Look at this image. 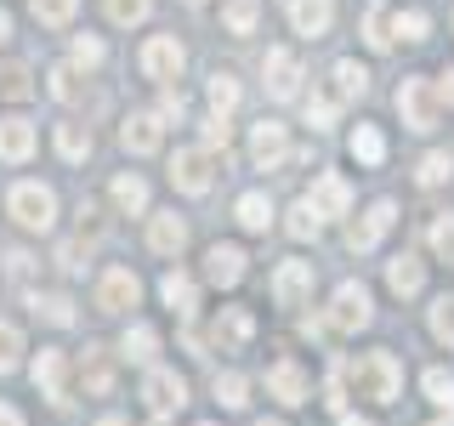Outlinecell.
<instances>
[{
	"label": "cell",
	"instance_id": "obj_44",
	"mask_svg": "<svg viewBox=\"0 0 454 426\" xmlns=\"http://www.w3.org/2000/svg\"><path fill=\"white\" fill-rule=\"evenodd\" d=\"M18 352H23L18 324H0V375H6V369H18Z\"/></svg>",
	"mask_w": 454,
	"mask_h": 426
},
{
	"label": "cell",
	"instance_id": "obj_48",
	"mask_svg": "<svg viewBox=\"0 0 454 426\" xmlns=\"http://www.w3.org/2000/svg\"><path fill=\"white\" fill-rule=\"evenodd\" d=\"M364 40H369L375 51H387V46H392V35H387V18H380V12H369V18H364Z\"/></svg>",
	"mask_w": 454,
	"mask_h": 426
},
{
	"label": "cell",
	"instance_id": "obj_5",
	"mask_svg": "<svg viewBox=\"0 0 454 426\" xmlns=\"http://www.w3.org/2000/svg\"><path fill=\"white\" fill-rule=\"evenodd\" d=\"M170 182H176V193H210V182H216V154L210 148H176L170 154Z\"/></svg>",
	"mask_w": 454,
	"mask_h": 426
},
{
	"label": "cell",
	"instance_id": "obj_17",
	"mask_svg": "<svg viewBox=\"0 0 454 426\" xmlns=\"http://www.w3.org/2000/svg\"><path fill=\"white\" fill-rule=\"evenodd\" d=\"M255 335V319L245 307H222V319L210 324V347H222V352H233V347H245V341Z\"/></svg>",
	"mask_w": 454,
	"mask_h": 426
},
{
	"label": "cell",
	"instance_id": "obj_35",
	"mask_svg": "<svg viewBox=\"0 0 454 426\" xmlns=\"http://www.w3.org/2000/svg\"><path fill=\"white\" fill-rule=\"evenodd\" d=\"M216 398H222V409H245L250 404V381L239 375V369H222V375H216Z\"/></svg>",
	"mask_w": 454,
	"mask_h": 426
},
{
	"label": "cell",
	"instance_id": "obj_33",
	"mask_svg": "<svg viewBox=\"0 0 454 426\" xmlns=\"http://www.w3.org/2000/svg\"><path fill=\"white\" fill-rule=\"evenodd\" d=\"M352 160L380 165V160H387V137H380L375 125H358V131H352Z\"/></svg>",
	"mask_w": 454,
	"mask_h": 426
},
{
	"label": "cell",
	"instance_id": "obj_41",
	"mask_svg": "<svg viewBox=\"0 0 454 426\" xmlns=\"http://www.w3.org/2000/svg\"><path fill=\"white\" fill-rule=\"evenodd\" d=\"M28 6H35V18H40V23L63 28L68 18H74V6H80V0H28Z\"/></svg>",
	"mask_w": 454,
	"mask_h": 426
},
{
	"label": "cell",
	"instance_id": "obj_37",
	"mask_svg": "<svg viewBox=\"0 0 454 426\" xmlns=\"http://www.w3.org/2000/svg\"><path fill=\"white\" fill-rule=\"evenodd\" d=\"M387 28H392V40H397V35H403V40H426V28H432V18H426V12L415 6V12H397V18H392Z\"/></svg>",
	"mask_w": 454,
	"mask_h": 426
},
{
	"label": "cell",
	"instance_id": "obj_1",
	"mask_svg": "<svg viewBox=\"0 0 454 426\" xmlns=\"http://www.w3.org/2000/svg\"><path fill=\"white\" fill-rule=\"evenodd\" d=\"M352 387H358V398H369V404H392V398L403 392V364H397L392 352H364V359L352 364Z\"/></svg>",
	"mask_w": 454,
	"mask_h": 426
},
{
	"label": "cell",
	"instance_id": "obj_42",
	"mask_svg": "<svg viewBox=\"0 0 454 426\" xmlns=\"http://www.w3.org/2000/svg\"><path fill=\"white\" fill-rule=\"evenodd\" d=\"M153 12V0H108V18L120 23V28H131V23H142Z\"/></svg>",
	"mask_w": 454,
	"mask_h": 426
},
{
	"label": "cell",
	"instance_id": "obj_24",
	"mask_svg": "<svg viewBox=\"0 0 454 426\" xmlns=\"http://www.w3.org/2000/svg\"><path fill=\"white\" fill-rule=\"evenodd\" d=\"M233 217H239L245 233H267V227H273V199H267V193H245L233 205Z\"/></svg>",
	"mask_w": 454,
	"mask_h": 426
},
{
	"label": "cell",
	"instance_id": "obj_55",
	"mask_svg": "<svg viewBox=\"0 0 454 426\" xmlns=\"http://www.w3.org/2000/svg\"><path fill=\"white\" fill-rule=\"evenodd\" d=\"M340 426H369V421H358V415H347V421H340Z\"/></svg>",
	"mask_w": 454,
	"mask_h": 426
},
{
	"label": "cell",
	"instance_id": "obj_15",
	"mask_svg": "<svg viewBox=\"0 0 454 426\" xmlns=\"http://www.w3.org/2000/svg\"><path fill=\"white\" fill-rule=\"evenodd\" d=\"M267 392L278 398V404H307V369L295 364V359H278L273 369H267Z\"/></svg>",
	"mask_w": 454,
	"mask_h": 426
},
{
	"label": "cell",
	"instance_id": "obj_46",
	"mask_svg": "<svg viewBox=\"0 0 454 426\" xmlns=\"http://www.w3.org/2000/svg\"><path fill=\"white\" fill-rule=\"evenodd\" d=\"M307 125H312V131L335 125V103H330V97H307Z\"/></svg>",
	"mask_w": 454,
	"mask_h": 426
},
{
	"label": "cell",
	"instance_id": "obj_32",
	"mask_svg": "<svg viewBox=\"0 0 454 426\" xmlns=\"http://www.w3.org/2000/svg\"><path fill=\"white\" fill-rule=\"evenodd\" d=\"M420 387H426V398H432V404H437V409H443V415L454 421V375H449V369H426V375H420Z\"/></svg>",
	"mask_w": 454,
	"mask_h": 426
},
{
	"label": "cell",
	"instance_id": "obj_39",
	"mask_svg": "<svg viewBox=\"0 0 454 426\" xmlns=\"http://www.w3.org/2000/svg\"><path fill=\"white\" fill-rule=\"evenodd\" d=\"M28 91H35V85H28V68H23V63H6V68H0V97L23 103Z\"/></svg>",
	"mask_w": 454,
	"mask_h": 426
},
{
	"label": "cell",
	"instance_id": "obj_51",
	"mask_svg": "<svg viewBox=\"0 0 454 426\" xmlns=\"http://www.w3.org/2000/svg\"><path fill=\"white\" fill-rule=\"evenodd\" d=\"M437 97H443V103L454 108V68H449V75H443V80H437Z\"/></svg>",
	"mask_w": 454,
	"mask_h": 426
},
{
	"label": "cell",
	"instance_id": "obj_45",
	"mask_svg": "<svg viewBox=\"0 0 454 426\" xmlns=\"http://www.w3.org/2000/svg\"><path fill=\"white\" fill-rule=\"evenodd\" d=\"M284 227H290V239H318V217L307 210V199L290 205V222H284Z\"/></svg>",
	"mask_w": 454,
	"mask_h": 426
},
{
	"label": "cell",
	"instance_id": "obj_49",
	"mask_svg": "<svg viewBox=\"0 0 454 426\" xmlns=\"http://www.w3.org/2000/svg\"><path fill=\"white\" fill-rule=\"evenodd\" d=\"M57 267H63V273H80L85 267V239H68V245L57 250Z\"/></svg>",
	"mask_w": 454,
	"mask_h": 426
},
{
	"label": "cell",
	"instance_id": "obj_14",
	"mask_svg": "<svg viewBox=\"0 0 454 426\" xmlns=\"http://www.w3.org/2000/svg\"><path fill=\"white\" fill-rule=\"evenodd\" d=\"M312 262H278V273H273V302L278 307H301L307 296H312Z\"/></svg>",
	"mask_w": 454,
	"mask_h": 426
},
{
	"label": "cell",
	"instance_id": "obj_29",
	"mask_svg": "<svg viewBox=\"0 0 454 426\" xmlns=\"http://www.w3.org/2000/svg\"><path fill=\"white\" fill-rule=\"evenodd\" d=\"M335 91L347 97V103H352V97H364V91H369V68L358 63V57H340V63H335Z\"/></svg>",
	"mask_w": 454,
	"mask_h": 426
},
{
	"label": "cell",
	"instance_id": "obj_28",
	"mask_svg": "<svg viewBox=\"0 0 454 426\" xmlns=\"http://www.w3.org/2000/svg\"><path fill=\"white\" fill-rule=\"evenodd\" d=\"M153 352H160V330H153V324H131V330H125V359L153 364Z\"/></svg>",
	"mask_w": 454,
	"mask_h": 426
},
{
	"label": "cell",
	"instance_id": "obj_40",
	"mask_svg": "<svg viewBox=\"0 0 454 426\" xmlns=\"http://www.w3.org/2000/svg\"><path fill=\"white\" fill-rule=\"evenodd\" d=\"M51 97H63V103H80L85 97V85H80V68H51Z\"/></svg>",
	"mask_w": 454,
	"mask_h": 426
},
{
	"label": "cell",
	"instance_id": "obj_23",
	"mask_svg": "<svg viewBox=\"0 0 454 426\" xmlns=\"http://www.w3.org/2000/svg\"><path fill=\"white\" fill-rule=\"evenodd\" d=\"M160 296H165V307H170V312L193 319V307H199V284H193L188 273H165V279H160Z\"/></svg>",
	"mask_w": 454,
	"mask_h": 426
},
{
	"label": "cell",
	"instance_id": "obj_53",
	"mask_svg": "<svg viewBox=\"0 0 454 426\" xmlns=\"http://www.w3.org/2000/svg\"><path fill=\"white\" fill-rule=\"evenodd\" d=\"M6 40H12V12L0 6V46H6Z\"/></svg>",
	"mask_w": 454,
	"mask_h": 426
},
{
	"label": "cell",
	"instance_id": "obj_47",
	"mask_svg": "<svg viewBox=\"0 0 454 426\" xmlns=\"http://www.w3.org/2000/svg\"><path fill=\"white\" fill-rule=\"evenodd\" d=\"M432 250L454 262V217H437V222H432Z\"/></svg>",
	"mask_w": 454,
	"mask_h": 426
},
{
	"label": "cell",
	"instance_id": "obj_6",
	"mask_svg": "<svg viewBox=\"0 0 454 426\" xmlns=\"http://www.w3.org/2000/svg\"><path fill=\"white\" fill-rule=\"evenodd\" d=\"M142 398H148V409L165 421V415H176V409L188 404V381H182L176 369H160V364H153L148 375H142Z\"/></svg>",
	"mask_w": 454,
	"mask_h": 426
},
{
	"label": "cell",
	"instance_id": "obj_56",
	"mask_svg": "<svg viewBox=\"0 0 454 426\" xmlns=\"http://www.w3.org/2000/svg\"><path fill=\"white\" fill-rule=\"evenodd\" d=\"M255 426H284V421H255Z\"/></svg>",
	"mask_w": 454,
	"mask_h": 426
},
{
	"label": "cell",
	"instance_id": "obj_11",
	"mask_svg": "<svg viewBox=\"0 0 454 426\" xmlns=\"http://www.w3.org/2000/svg\"><path fill=\"white\" fill-rule=\"evenodd\" d=\"M35 387H40V398H51L57 409L68 404V352L40 347V359H35Z\"/></svg>",
	"mask_w": 454,
	"mask_h": 426
},
{
	"label": "cell",
	"instance_id": "obj_31",
	"mask_svg": "<svg viewBox=\"0 0 454 426\" xmlns=\"http://www.w3.org/2000/svg\"><path fill=\"white\" fill-rule=\"evenodd\" d=\"M205 97H210V114H216V120H227V114L239 108V80H233V75H210Z\"/></svg>",
	"mask_w": 454,
	"mask_h": 426
},
{
	"label": "cell",
	"instance_id": "obj_27",
	"mask_svg": "<svg viewBox=\"0 0 454 426\" xmlns=\"http://www.w3.org/2000/svg\"><path fill=\"white\" fill-rule=\"evenodd\" d=\"M255 18H262V0H227L222 6V23H227V35H255Z\"/></svg>",
	"mask_w": 454,
	"mask_h": 426
},
{
	"label": "cell",
	"instance_id": "obj_54",
	"mask_svg": "<svg viewBox=\"0 0 454 426\" xmlns=\"http://www.w3.org/2000/svg\"><path fill=\"white\" fill-rule=\"evenodd\" d=\"M97 426H131V421H120V415H103V421H97Z\"/></svg>",
	"mask_w": 454,
	"mask_h": 426
},
{
	"label": "cell",
	"instance_id": "obj_4",
	"mask_svg": "<svg viewBox=\"0 0 454 426\" xmlns=\"http://www.w3.org/2000/svg\"><path fill=\"white\" fill-rule=\"evenodd\" d=\"M375 324V307H369V290L364 284H340L335 290V302H330V312H324V330H335V335H352V330H369Z\"/></svg>",
	"mask_w": 454,
	"mask_h": 426
},
{
	"label": "cell",
	"instance_id": "obj_43",
	"mask_svg": "<svg viewBox=\"0 0 454 426\" xmlns=\"http://www.w3.org/2000/svg\"><path fill=\"white\" fill-rule=\"evenodd\" d=\"M103 57H108V46L97 35H74V63H68V68H97Z\"/></svg>",
	"mask_w": 454,
	"mask_h": 426
},
{
	"label": "cell",
	"instance_id": "obj_57",
	"mask_svg": "<svg viewBox=\"0 0 454 426\" xmlns=\"http://www.w3.org/2000/svg\"><path fill=\"white\" fill-rule=\"evenodd\" d=\"M188 6H199V0H188Z\"/></svg>",
	"mask_w": 454,
	"mask_h": 426
},
{
	"label": "cell",
	"instance_id": "obj_34",
	"mask_svg": "<svg viewBox=\"0 0 454 426\" xmlns=\"http://www.w3.org/2000/svg\"><path fill=\"white\" fill-rule=\"evenodd\" d=\"M57 154H63L68 165H80L85 154H91V131H85V125H57Z\"/></svg>",
	"mask_w": 454,
	"mask_h": 426
},
{
	"label": "cell",
	"instance_id": "obj_59",
	"mask_svg": "<svg viewBox=\"0 0 454 426\" xmlns=\"http://www.w3.org/2000/svg\"><path fill=\"white\" fill-rule=\"evenodd\" d=\"M205 426H210V421H205Z\"/></svg>",
	"mask_w": 454,
	"mask_h": 426
},
{
	"label": "cell",
	"instance_id": "obj_3",
	"mask_svg": "<svg viewBox=\"0 0 454 426\" xmlns=\"http://www.w3.org/2000/svg\"><path fill=\"white\" fill-rule=\"evenodd\" d=\"M397 114H403L409 131H437V120H443V97H437L432 80H403V85H397Z\"/></svg>",
	"mask_w": 454,
	"mask_h": 426
},
{
	"label": "cell",
	"instance_id": "obj_8",
	"mask_svg": "<svg viewBox=\"0 0 454 426\" xmlns=\"http://www.w3.org/2000/svg\"><path fill=\"white\" fill-rule=\"evenodd\" d=\"M392 222H397V205H392V199H375V205H369L364 217H358V222L347 227V245L358 250V256H364V250H375L380 239L392 233Z\"/></svg>",
	"mask_w": 454,
	"mask_h": 426
},
{
	"label": "cell",
	"instance_id": "obj_36",
	"mask_svg": "<svg viewBox=\"0 0 454 426\" xmlns=\"http://www.w3.org/2000/svg\"><path fill=\"white\" fill-rule=\"evenodd\" d=\"M449 177H454V160H449V154H426L420 170H415V182H420V188H443Z\"/></svg>",
	"mask_w": 454,
	"mask_h": 426
},
{
	"label": "cell",
	"instance_id": "obj_38",
	"mask_svg": "<svg viewBox=\"0 0 454 426\" xmlns=\"http://www.w3.org/2000/svg\"><path fill=\"white\" fill-rule=\"evenodd\" d=\"M432 335L443 341V347H454V296H437L432 302Z\"/></svg>",
	"mask_w": 454,
	"mask_h": 426
},
{
	"label": "cell",
	"instance_id": "obj_58",
	"mask_svg": "<svg viewBox=\"0 0 454 426\" xmlns=\"http://www.w3.org/2000/svg\"><path fill=\"white\" fill-rule=\"evenodd\" d=\"M160 426H165V421H160Z\"/></svg>",
	"mask_w": 454,
	"mask_h": 426
},
{
	"label": "cell",
	"instance_id": "obj_13",
	"mask_svg": "<svg viewBox=\"0 0 454 426\" xmlns=\"http://www.w3.org/2000/svg\"><path fill=\"white\" fill-rule=\"evenodd\" d=\"M250 160H255V170H278L284 160H290V137H284L278 120H262L250 131Z\"/></svg>",
	"mask_w": 454,
	"mask_h": 426
},
{
	"label": "cell",
	"instance_id": "obj_52",
	"mask_svg": "<svg viewBox=\"0 0 454 426\" xmlns=\"http://www.w3.org/2000/svg\"><path fill=\"white\" fill-rule=\"evenodd\" d=\"M0 426H23V415H18L12 404H0Z\"/></svg>",
	"mask_w": 454,
	"mask_h": 426
},
{
	"label": "cell",
	"instance_id": "obj_9",
	"mask_svg": "<svg viewBox=\"0 0 454 426\" xmlns=\"http://www.w3.org/2000/svg\"><path fill=\"white\" fill-rule=\"evenodd\" d=\"M307 210L312 217H347L352 210V188H347V177H335V170H324V177H312V193H307Z\"/></svg>",
	"mask_w": 454,
	"mask_h": 426
},
{
	"label": "cell",
	"instance_id": "obj_18",
	"mask_svg": "<svg viewBox=\"0 0 454 426\" xmlns=\"http://www.w3.org/2000/svg\"><path fill=\"white\" fill-rule=\"evenodd\" d=\"M245 262L250 256L239 245H210L205 250V273H210V284H222V290H233V284L245 279Z\"/></svg>",
	"mask_w": 454,
	"mask_h": 426
},
{
	"label": "cell",
	"instance_id": "obj_10",
	"mask_svg": "<svg viewBox=\"0 0 454 426\" xmlns=\"http://www.w3.org/2000/svg\"><path fill=\"white\" fill-rule=\"evenodd\" d=\"M137 296H142V284L131 267H108L97 279V312H125V307H137Z\"/></svg>",
	"mask_w": 454,
	"mask_h": 426
},
{
	"label": "cell",
	"instance_id": "obj_12",
	"mask_svg": "<svg viewBox=\"0 0 454 426\" xmlns=\"http://www.w3.org/2000/svg\"><path fill=\"white\" fill-rule=\"evenodd\" d=\"M267 97H278V103H290L295 91H301V57L295 51H284V46H273L267 51Z\"/></svg>",
	"mask_w": 454,
	"mask_h": 426
},
{
	"label": "cell",
	"instance_id": "obj_26",
	"mask_svg": "<svg viewBox=\"0 0 454 426\" xmlns=\"http://www.w3.org/2000/svg\"><path fill=\"white\" fill-rule=\"evenodd\" d=\"M114 205H120L125 217H137V210H148V182H142L137 170H125V177H114Z\"/></svg>",
	"mask_w": 454,
	"mask_h": 426
},
{
	"label": "cell",
	"instance_id": "obj_22",
	"mask_svg": "<svg viewBox=\"0 0 454 426\" xmlns=\"http://www.w3.org/2000/svg\"><path fill=\"white\" fill-rule=\"evenodd\" d=\"M28 154H35V125L28 120H0V160L23 165Z\"/></svg>",
	"mask_w": 454,
	"mask_h": 426
},
{
	"label": "cell",
	"instance_id": "obj_30",
	"mask_svg": "<svg viewBox=\"0 0 454 426\" xmlns=\"http://www.w3.org/2000/svg\"><path fill=\"white\" fill-rule=\"evenodd\" d=\"M28 307H35V319H46V324H74V302L68 296H57V290H46V296H28Z\"/></svg>",
	"mask_w": 454,
	"mask_h": 426
},
{
	"label": "cell",
	"instance_id": "obj_19",
	"mask_svg": "<svg viewBox=\"0 0 454 426\" xmlns=\"http://www.w3.org/2000/svg\"><path fill=\"white\" fill-rule=\"evenodd\" d=\"M290 23H295V35H307V40L330 35V23H335V0H290Z\"/></svg>",
	"mask_w": 454,
	"mask_h": 426
},
{
	"label": "cell",
	"instance_id": "obj_16",
	"mask_svg": "<svg viewBox=\"0 0 454 426\" xmlns=\"http://www.w3.org/2000/svg\"><path fill=\"white\" fill-rule=\"evenodd\" d=\"M120 142H125L131 154H153V148L165 142V120H160V114H148V108H142V114H131V120L120 125Z\"/></svg>",
	"mask_w": 454,
	"mask_h": 426
},
{
	"label": "cell",
	"instance_id": "obj_50",
	"mask_svg": "<svg viewBox=\"0 0 454 426\" xmlns=\"http://www.w3.org/2000/svg\"><path fill=\"white\" fill-rule=\"evenodd\" d=\"M227 137H233V131H227V120H216V114H210V120H205V142H199V148L216 154V148H227Z\"/></svg>",
	"mask_w": 454,
	"mask_h": 426
},
{
	"label": "cell",
	"instance_id": "obj_21",
	"mask_svg": "<svg viewBox=\"0 0 454 426\" xmlns=\"http://www.w3.org/2000/svg\"><path fill=\"white\" fill-rule=\"evenodd\" d=\"M148 245L160 250V256H176L182 245H188V222H182L176 210H160V217L148 222Z\"/></svg>",
	"mask_w": 454,
	"mask_h": 426
},
{
	"label": "cell",
	"instance_id": "obj_7",
	"mask_svg": "<svg viewBox=\"0 0 454 426\" xmlns=\"http://www.w3.org/2000/svg\"><path fill=\"white\" fill-rule=\"evenodd\" d=\"M182 63H188V51H182V40L176 35H153L148 46L137 51V68L148 80H176L182 75Z\"/></svg>",
	"mask_w": 454,
	"mask_h": 426
},
{
	"label": "cell",
	"instance_id": "obj_2",
	"mask_svg": "<svg viewBox=\"0 0 454 426\" xmlns=\"http://www.w3.org/2000/svg\"><path fill=\"white\" fill-rule=\"evenodd\" d=\"M6 210L18 217V227H28V233H46L57 222V193L46 182H18V188L6 193Z\"/></svg>",
	"mask_w": 454,
	"mask_h": 426
},
{
	"label": "cell",
	"instance_id": "obj_20",
	"mask_svg": "<svg viewBox=\"0 0 454 426\" xmlns=\"http://www.w3.org/2000/svg\"><path fill=\"white\" fill-rule=\"evenodd\" d=\"M80 387L91 392V398H108V392H114V352H108V347H85V359H80Z\"/></svg>",
	"mask_w": 454,
	"mask_h": 426
},
{
	"label": "cell",
	"instance_id": "obj_25",
	"mask_svg": "<svg viewBox=\"0 0 454 426\" xmlns=\"http://www.w3.org/2000/svg\"><path fill=\"white\" fill-rule=\"evenodd\" d=\"M387 284H392V296H415L426 284V267L415 262V256H392V262H387Z\"/></svg>",
	"mask_w": 454,
	"mask_h": 426
}]
</instances>
